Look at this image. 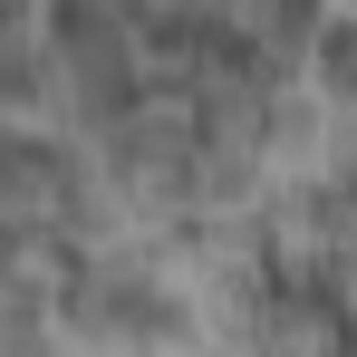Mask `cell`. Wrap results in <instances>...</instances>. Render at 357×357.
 <instances>
[{
	"label": "cell",
	"mask_w": 357,
	"mask_h": 357,
	"mask_svg": "<svg viewBox=\"0 0 357 357\" xmlns=\"http://www.w3.org/2000/svg\"><path fill=\"white\" fill-rule=\"evenodd\" d=\"M251 29H261L280 59H309L319 29H328V10H319V0H251Z\"/></svg>",
	"instance_id": "cell-1"
},
{
	"label": "cell",
	"mask_w": 357,
	"mask_h": 357,
	"mask_svg": "<svg viewBox=\"0 0 357 357\" xmlns=\"http://www.w3.org/2000/svg\"><path fill=\"white\" fill-rule=\"evenodd\" d=\"M319 87L357 107V20H328L319 29Z\"/></svg>",
	"instance_id": "cell-2"
}]
</instances>
